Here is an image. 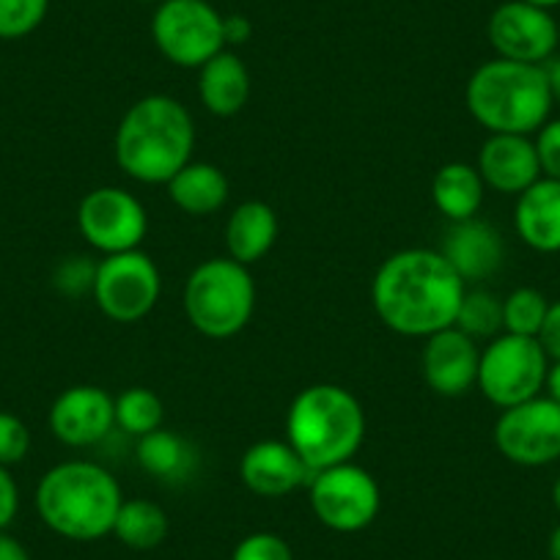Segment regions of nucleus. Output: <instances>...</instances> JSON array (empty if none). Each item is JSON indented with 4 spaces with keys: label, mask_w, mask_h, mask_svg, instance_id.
I'll return each mask as SVG.
<instances>
[{
    "label": "nucleus",
    "mask_w": 560,
    "mask_h": 560,
    "mask_svg": "<svg viewBox=\"0 0 560 560\" xmlns=\"http://www.w3.org/2000/svg\"><path fill=\"white\" fill-rule=\"evenodd\" d=\"M467 283L448 258L429 247H407L376 269L371 303L387 330L407 338H429L456 325Z\"/></svg>",
    "instance_id": "1"
},
{
    "label": "nucleus",
    "mask_w": 560,
    "mask_h": 560,
    "mask_svg": "<svg viewBox=\"0 0 560 560\" xmlns=\"http://www.w3.org/2000/svg\"><path fill=\"white\" fill-rule=\"evenodd\" d=\"M196 121L176 96L149 94L132 102L113 138L116 163L140 185H168L192 160Z\"/></svg>",
    "instance_id": "2"
},
{
    "label": "nucleus",
    "mask_w": 560,
    "mask_h": 560,
    "mask_svg": "<svg viewBox=\"0 0 560 560\" xmlns=\"http://www.w3.org/2000/svg\"><path fill=\"white\" fill-rule=\"evenodd\" d=\"M34 500L39 520L56 536L85 544L110 536L124 494L107 467L72 459L42 476Z\"/></svg>",
    "instance_id": "3"
},
{
    "label": "nucleus",
    "mask_w": 560,
    "mask_h": 560,
    "mask_svg": "<svg viewBox=\"0 0 560 560\" xmlns=\"http://www.w3.org/2000/svg\"><path fill=\"white\" fill-rule=\"evenodd\" d=\"M363 440L365 412L352 390L319 382L294 396L287 412V443L311 472L352 462Z\"/></svg>",
    "instance_id": "4"
},
{
    "label": "nucleus",
    "mask_w": 560,
    "mask_h": 560,
    "mask_svg": "<svg viewBox=\"0 0 560 560\" xmlns=\"http://www.w3.org/2000/svg\"><path fill=\"white\" fill-rule=\"evenodd\" d=\"M470 116L489 135H533L552 113L544 63L492 58L470 74L465 89Z\"/></svg>",
    "instance_id": "5"
},
{
    "label": "nucleus",
    "mask_w": 560,
    "mask_h": 560,
    "mask_svg": "<svg viewBox=\"0 0 560 560\" xmlns=\"http://www.w3.org/2000/svg\"><path fill=\"white\" fill-rule=\"evenodd\" d=\"M182 308L192 330L212 341L240 336L256 311V280L250 267L231 256L201 261L187 275Z\"/></svg>",
    "instance_id": "6"
},
{
    "label": "nucleus",
    "mask_w": 560,
    "mask_h": 560,
    "mask_svg": "<svg viewBox=\"0 0 560 560\" xmlns=\"http://www.w3.org/2000/svg\"><path fill=\"white\" fill-rule=\"evenodd\" d=\"M549 358L538 338L500 332L481 349L478 360V390L498 409L516 407L541 396Z\"/></svg>",
    "instance_id": "7"
},
{
    "label": "nucleus",
    "mask_w": 560,
    "mask_h": 560,
    "mask_svg": "<svg viewBox=\"0 0 560 560\" xmlns=\"http://www.w3.org/2000/svg\"><path fill=\"white\" fill-rule=\"evenodd\" d=\"M152 39L174 67L201 69L225 50L223 14L209 0H163L154 9Z\"/></svg>",
    "instance_id": "8"
},
{
    "label": "nucleus",
    "mask_w": 560,
    "mask_h": 560,
    "mask_svg": "<svg viewBox=\"0 0 560 560\" xmlns=\"http://www.w3.org/2000/svg\"><path fill=\"white\" fill-rule=\"evenodd\" d=\"M163 292L158 264L143 250L116 253L96 264L94 303L102 314L118 325H135L147 319Z\"/></svg>",
    "instance_id": "9"
},
{
    "label": "nucleus",
    "mask_w": 560,
    "mask_h": 560,
    "mask_svg": "<svg viewBox=\"0 0 560 560\" xmlns=\"http://www.w3.org/2000/svg\"><path fill=\"white\" fill-rule=\"evenodd\" d=\"M308 500L325 527L336 533H360L380 514L382 492L365 467L341 462L311 476Z\"/></svg>",
    "instance_id": "10"
},
{
    "label": "nucleus",
    "mask_w": 560,
    "mask_h": 560,
    "mask_svg": "<svg viewBox=\"0 0 560 560\" xmlns=\"http://www.w3.org/2000/svg\"><path fill=\"white\" fill-rule=\"evenodd\" d=\"M492 438L500 456H505L511 465H552L560 459V404L547 396H536L516 407L500 409Z\"/></svg>",
    "instance_id": "11"
},
{
    "label": "nucleus",
    "mask_w": 560,
    "mask_h": 560,
    "mask_svg": "<svg viewBox=\"0 0 560 560\" xmlns=\"http://www.w3.org/2000/svg\"><path fill=\"white\" fill-rule=\"evenodd\" d=\"M78 229L102 256L138 250L149 234L147 207L124 187H96L80 201Z\"/></svg>",
    "instance_id": "12"
},
{
    "label": "nucleus",
    "mask_w": 560,
    "mask_h": 560,
    "mask_svg": "<svg viewBox=\"0 0 560 560\" xmlns=\"http://www.w3.org/2000/svg\"><path fill=\"white\" fill-rule=\"evenodd\" d=\"M487 36L498 58L520 63H547L560 47L558 20L525 0H505L492 12Z\"/></svg>",
    "instance_id": "13"
},
{
    "label": "nucleus",
    "mask_w": 560,
    "mask_h": 560,
    "mask_svg": "<svg viewBox=\"0 0 560 560\" xmlns=\"http://www.w3.org/2000/svg\"><path fill=\"white\" fill-rule=\"evenodd\" d=\"M47 423L58 443L91 448L116 427V398L100 385H72L52 401Z\"/></svg>",
    "instance_id": "14"
},
{
    "label": "nucleus",
    "mask_w": 560,
    "mask_h": 560,
    "mask_svg": "<svg viewBox=\"0 0 560 560\" xmlns=\"http://www.w3.org/2000/svg\"><path fill=\"white\" fill-rule=\"evenodd\" d=\"M478 360H481L478 343L459 327H448L427 338L420 369L429 390L445 398H459L476 387Z\"/></svg>",
    "instance_id": "15"
},
{
    "label": "nucleus",
    "mask_w": 560,
    "mask_h": 560,
    "mask_svg": "<svg viewBox=\"0 0 560 560\" xmlns=\"http://www.w3.org/2000/svg\"><path fill=\"white\" fill-rule=\"evenodd\" d=\"M242 483L258 498H287L300 487H308L311 476L298 451L280 440H258L242 454Z\"/></svg>",
    "instance_id": "16"
},
{
    "label": "nucleus",
    "mask_w": 560,
    "mask_h": 560,
    "mask_svg": "<svg viewBox=\"0 0 560 560\" xmlns=\"http://www.w3.org/2000/svg\"><path fill=\"white\" fill-rule=\"evenodd\" d=\"M476 168L483 185L503 196H520L533 182L541 179L530 135H489L478 152Z\"/></svg>",
    "instance_id": "17"
},
{
    "label": "nucleus",
    "mask_w": 560,
    "mask_h": 560,
    "mask_svg": "<svg viewBox=\"0 0 560 560\" xmlns=\"http://www.w3.org/2000/svg\"><path fill=\"white\" fill-rule=\"evenodd\" d=\"M440 253L448 258V264L465 283H478V280L492 278L503 267L505 242L492 223L470 218L462 223H451Z\"/></svg>",
    "instance_id": "18"
},
{
    "label": "nucleus",
    "mask_w": 560,
    "mask_h": 560,
    "mask_svg": "<svg viewBox=\"0 0 560 560\" xmlns=\"http://www.w3.org/2000/svg\"><path fill=\"white\" fill-rule=\"evenodd\" d=\"M514 229L536 253H560V179L541 176L516 196Z\"/></svg>",
    "instance_id": "19"
},
{
    "label": "nucleus",
    "mask_w": 560,
    "mask_h": 560,
    "mask_svg": "<svg viewBox=\"0 0 560 560\" xmlns=\"http://www.w3.org/2000/svg\"><path fill=\"white\" fill-rule=\"evenodd\" d=\"M198 96L212 116L231 118L250 100V72L234 50H220L198 69Z\"/></svg>",
    "instance_id": "20"
},
{
    "label": "nucleus",
    "mask_w": 560,
    "mask_h": 560,
    "mask_svg": "<svg viewBox=\"0 0 560 560\" xmlns=\"http://www.w3.org/2000/svg\"><path fill=\"white\" fill-rule=\"evenodd\" d=\"M278 231V212L267 201H258V198L242 201L225 223V250L234 261L250 267L272 250Z\"/></svg>",
    "instance_id": "21"
},
{
    "label": "nucleus",
    "mask_w": 560,
    "mask_h": 560,
    "mask_svg": "<svg viewBox=\"0 0 560 560\" xmlns=\"http://www.w3.org/2000/svg\"><path fill=\"white\" fill-rule=\"evenodd\" d=\"M135 459H138L140 470L163 483H185L198 470L196 445L187 438H182V434L163 427L138 438Z\"/></svg>",
    "instance_id": "22"
},
{
    "label": "nucleus",
    "mask_w": 560,
    "mask_h": 560,
    "mask_svg": "<svg viewBox=\"0 0 560 560\" xmlns=\"http://www.w3.org/2000/svg\"><path fill=\"white\" fill-rule=\"evenodd\" d=\"M168 198L176 209L192 218H207V214L220 212L229 201V176L212 163H190L168 182Z\"/></svg>",
    "instance_id": "23"
},
{
    "label": "nucleus",
    "mask_w": 560,
    "mask_h": 560,
    "mask_svg": "<svg viewBox=\"0 0 560 560\" xmlns=\"http://www.w3.org/2000/svg\"><path fill=\"white\" fill-rule=\"evenodd\" d=\"M487 196L481 174L470 163H445L432 179V201L451 223L478 218Z\"/></svg>",
    "instance_id": "24"
},
{
    "label": "nucleus",
    "mask_w": 560,
    "mask_h": 560,
    "mask_svg": "<svg viewBox=\"0 0 560 560\" xmlns=\"http://www.w3.org/2000/svg\"><path fill=\"white\" fill-rule=\"evenodd\" d=\"M171 533V520L165 514L163 505L152 503L147 498H132L124 500L121 509H118L116 522H113V536L129 549H147L160 547V544L168 538Z\"/></svg>",
    "instance_id": "25"
},
{
    "label": "nucleus",
    "mask_w": 560,
    "mask_h": 560,
    "mask_svg": "<svg viewBox=\"0 0 560 560\" xmlns=\"http://www.w3.org/2000/svg\"><path fill=\"white\" fill-rule=\"evenodd\" d=\"M165 404L149 387H127L116 396V427L121 432L132 434V438H143V434L154 432L163 427Z\"/></svg>",
    "instance_id": "26"
},
{
    "label": "nucleus",
    "mask_w": 560,
    "mask_h": 560,
    "mask_svg": "<svg viewBox=\"0 0 560 560\" xmlns=\"http://www.w3.org/2000/svg\"><path fill=\"white\" fill-rule=\"evenodd\" d=\"M454 327L467 332L472 341H478V338L492 341L503 330V300L489 289H467Z\"/></svg>",
    "instance_id": "27"
},
{
    "label": "nucleus",
    "mask_w": 560,
    "mask_h": 560,
    "mask_svg": "<svg viewBox=\"0 0 560 560\" xmlns=\"http://www.w3.org/2000/svg\"><path fill=\"white\" fill-rule=\"evenodd\" d=\"M549 300L538 289L520 287L503 298V332L511 336L538 338L544 319H547Z\"/></svg>",
    "instance_id": "28"
},
{
    "label": "nucleus",
    "mask_w": 560,
    "mask_h": 560,
    "mask_svg": "<svg viewBox=\"0 0 560 560\" xmlns=\"http://www.w3.org/2000/svg\"><path fill=\"white\" fill-rule=\"evenodd\" d=\"M50 0H0V39L14 42L34 34L47 18Z\"/></svg>",
    "instance_id": "29"
},
{
    "label": "nucleus",
    "mask_w": 560,
    "mask_h": 560,
    "mask_svg": "<svg viewBox=\"0 0 560 560\" xmlns=\"http://www.w3.org/2000/svg\"><path fill=\"white\" fill-rule=\"evenodd\" d=\"M231 560H294V552L287 538H280L278 533L258 530L236 544Z\"/></svg>",
    "instance_id": "30"
},
{
    "label": "nucleus",
    "mask_w": 560,
    "mask_h": 560,
    "mask_svg": "<svg viewBox=\"0 0 560 560\" xmlns=\"http://www.w3.org/2000/svg\"><path fill=\"white\" fill-rule=\"evenodd\" d=\"M31 432L23 420L0 409V465L12 467L28 456Z\"/></svg>",
    "instance_id": "31"
},
{
    "label": "nucleus",
    "mask_w": 560,
    "mask_h": 560,
    "mask_svg": "<svg viewBox=\"0 0 560 560\" xmlns=\"http://www.w3.org/2000/svg\"><path fill=\"white\" fill-rule=\"evenodd\" d=\"M94 275L96 264L85 261V256H72L56 269V287L61 294L78 298V294H85L94 289Z\"/></svg>",
    "instance_id": "32"
},
{
    "label": "nucleus",
    "mask_w": 560,
    "mask_h": 560,
    "mask_svg": "<svg viewBox=\"0 0 560 560\" xmlns=\"http://www.w3.org/2000/svg\"><path fill=\"white\" fill-rule=\"evenodd\" d=\"M533 147H536L541 176L560 179V118H549L538 127Z\"/></svg>",
    "instance_id": "33"
},
{
    "label": "nucleus",
    "mask_w": 560,
    "mask_h": 560,
    "mask_svg": "<svg viewBox=\"0 0 560 560\" xmlns=\"http://www.w3.org/2000/svg\"><path fill=\"white\" fill-rule=\"evenodd\" d=\"M20 511V489L9 467L0 465V530H7Z\"/></svg>",
    "instance_id": "34"
},
{
    "label": "nucleus",
    "mask_w": 560,
    "mask_h": 560,
    "mask_svg": "<svg viewBox=\"0 0 560 560\" xmlns=\"http://www.w3.org/2000/svg\"><path fill=\"white\" fill-rule=\"evenodd\" d=\"M538 343H541L549 360H560V300L549 303L547 319H544L541 332H538Z\"/></svg>",
    "instance_id": "35"
},
{
    "label": "nucleus",
    "mask_w": 560,
    "mask_h": 560,
    "mask_svg": "<svg viewBox=\"0 0 560 560\" xmlns=\"http://www.w3.org/2000/svg\"><path fill=\"white\" fill-rule=\"evenodd\" d=\"M253 36V23L245 18V14H229V18H223V39H225V47L229 45H245L247 39Z\"/></svg>",
    "instance_id": "36"
},
{
    "label": "nucleus",
    "mask_w": 560,
    "mask_h": 560,
    "mask_svg": "<svg viewBox=\"0 0 560 560\" xmlns=\"http://www.w3.org/2000/svg\"><path fill=\"white\" fill-rule=\"evenodd\" d=\"M0 560H31V552L20 538L9 536L7 530H0Z\"/></svg>",
    "instance_id": "37"
},
{
    "label": "nucleus",
    "mask_w": 560,
    "mask_h": 560,
    "mask_svg": "<svg viewBox=\"0 0 560 560\" xmlns=\"http://www.w3.org/2000/svg\"><path fill=\"white\" fill-rule=\"evenodd\" d=\"M544 396L560 404V360H549L547 380H544Z\"/></svg>",
    "instance_id": "38"
},
{
    "label": "nucleus",
    "mask_w": 560,
    "mask_h": 560,
    "mask_svg": "<svg viewBox=\"0 0 560 560\" xmlns=\"http://www.w3.org/2000/svg\"><path fill=\"white\" fill-rule=\"evenodd\" d=\"M544 72H547V83H549V96H552V105L560 107V58H549L544 63Z\"/></svg>",
    "instance_id": "39"
},
{
    "label": "nucleus",
    "mask_w": 560,
    "mask_h": 560,
    "mask_svg": "<svg viewBox=\"0 0 560 560\" xmlns=\"http://www.w3.org/2000/svg\"><path fill=\"white\" fill-rule=\"evenodd\" d=\"M547 549H549V560H560V525L549 533Z\"/></svg>",
    "instance_id": "40"
},
{
    "label": "nucleus",
    "mask_w": 560,
    "mask_h": 560,
    "mask_svg": "<svg viewBox=\"0 0 560 560\" xmlns=\"http://www.w3.org/2000/svg\"><path fill=\"white\" fill-rule=\"evenodd\" d=\"M525 3H533V7L538 9H547V12H552L555 7H560V0H525Z\"/></svg>",
    "instance_id": "41"
},
{
    "label": "nucleus",
    "mask_w": 560,
    "mask_h": 560,
    "mask_svg": "<svg viewBox=\"0 0 560 560\" xmlns=\"http://www.w3.org/2000/svg\"><path fill=\"white\" fill-rule=\"evenodd\" d=\"M552 503H555V509H558V514H560V476L555 478V483H552Z\"/></svg>",
    "instance_id": "42"
},
{
    "label": "nucleus",
    "mask_w": 560,
    "mask_h": 560,
    "mask_svg": "<svg viewBox=\"0 0 560 560\" xmlns=\"http://www.w3.org/2000/svg\"><path fill=\"white\" fill-rule=\"evenodd\" d=\"M143 3H163V0H143Z\"/></svg>",
    "instance_id": "43"
},
{
    "label": "nucleus",
    "mask_w": 560,
    "mask_h": 560,
    "mask_svg": "<svg viewBox=\"0 0 560 560\" xmlns=\"http://www.w3.org/2000/svg\"><path fill=\"white\" fill-rule=\"evenodd\" d=\"M558 42H560V20H558Z\"/></svg>",
    "instance_id": "44"
}]
</instances>
